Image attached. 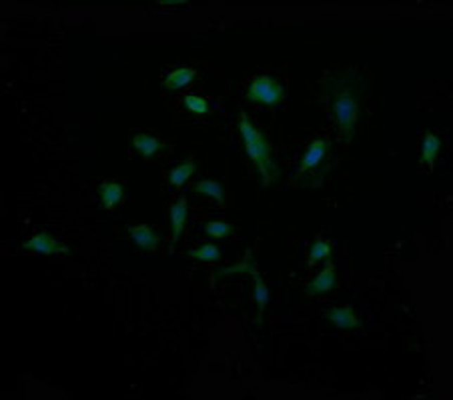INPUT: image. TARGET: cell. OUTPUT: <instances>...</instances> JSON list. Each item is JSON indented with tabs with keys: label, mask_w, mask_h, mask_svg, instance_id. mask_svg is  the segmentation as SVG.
Masks as SVG:
<instances>
[{
	"label": "cell",
	"mask_w": 453,
	"mask_h": 400,
	"mask_svg": "<svg viewBox=\"0 0 453 400\" xmlns=\"http://www.w3.org/2000/svg\"><path fill=\"white\" fill-rule=\"evenodd\" d=\"M25 250L28 252H37V254H68L70 248L58 240H54L53 236L44 231H40L39 234H34L32 238H28L27 243L23 245Z\"/></svg>",
	"instance_id": "5b68a950"
},
{
	"label": "cell",
	"mask_w": 453,
	"mask_h": 400,
	"mask_svg": "<svg viewBox=\"0 0 453 400\" xmlns=\"http://www.w3.org/2000/svg\"><path fill=\"white\" fill-rule=\"evenodd\" d=\"M321 89L325 101L329 104V112L335 120L341 138L345 142L353 141L357 122L361 117V103L367 89V77L357 68H347L341 72H333L321 80Z\"/></svg>",
	"instance_id": "6da1fadb"
},
{
	"label": "cell",
	"mask_w": 453,
	"mask_h": 400,
	"mask_svg": "<svg viewBox=\"0 0 453 400\" xmlns=\"http://www.w3.org/2000/svg\"><path fill=\"white\" fill-rule=\"evenodd\" d=\"M331 150V142L319 138L313 141L307 150L301 156L299 164H297V172H295V186L297 188H319L325 182V174H327V156Z\"/></svg>",
	"instance_id": "3957f363"
},
{
	"label": "cell",
	"mask_w": 453,
	"mask_h": 400,
	"mask_svg": "<svg viewBox=\"0 0 453 400\" xmlns=\"http://www.w3.org/2000/svg\"><path fill=\"white\" fill-rule=\"evenodd\" d=\"M257 269V262H255L253 254L247 252V257L237 262L235 266H226V269H221V271L215 272V278H221V276H226V274H249V272Z\"/></svg>",
	"instance_id": "ac0fdd59"
},
{
	"label": "cell",
	"mask_w": 453,
	"mask_h": 400,
	"mask_svg": "<svg viewBox=\"0 0 453 400\" xmlns=\"http://www.w3.org/2000/svg\"><path fill=\"white\" fill-rule=\"evenodd\" d=\"M129 236L134 240V245L139 246L141 250H157L160 243V236L157 234V231L153 226H147V224H136V226H129L127 228Z\"/></svg>",
	"instance_id": "8fae6325"
},
{
	"label": "cell",
	"mask_w": 453,
	"mask_h": 400,
	"mask_svg": "<svg viewBox=\"0 0 453 400\" xmlns=\"http://www.w3.org/2000/svg\"><path fill=\"white\" fill-rule=\"evenodd\" d=\"M197 77H199L197 68H191V66H177V68L167 72V77L162 78L160 86L167 89V91H179V89H185L187 84H191Z\"/></svg>",
	"instance_id": "9c48e42d"
},
{
	"label": "cell",
	"mask_w": 453,
	"mask_h": 400,
	"mask_svg": "<svg viewBox=\"0 0 453 400\" xmlns=\"http://www.w3.org/2000/svg\"><path fill=\"white\" fill-rule=\"evenodd\" d=\"M249 274L253 276V297H255V302H257V310H259V316H257V321H255V323H261L263 312H265L267 304H269V288H267L263 276L257 272V269H253Z\"/></svg>",
	"instance_id": "5bb4252c"
},
{
	"label": "cell",
	"mask_w": 453,
	"mask_h": 400,
	"mask_svg": "<svg viewBox=\"0 0 453 400\" xmlns=\"http://www.w3.org/2000/svg\"><path fill=\"white\" fill-rule=\"evenodd\" d=\"M440 150H441V138L435 134V132L427 130L426 134H423V141H421V156H419V160H421V162L431 170V168L435 167V160H438Z\"/></svg>",
	"instance_id": "4fadbf2b"
},
{
	"label": "cell",
	"mask_w": 453,
	"mask_h": 400,
	"mask_svg": "<svg viewBox=\"0 0 453 400\" xmlns=\"http://www.w3.org/2000/svg\"><path fill=\"white\" fill-rule=\"evenodd\" d=\"M125 194H127V188H125L122 182L108 179V181H105L98 186L96 196H98V202L105 210H115V208H119L122 205Z\"/></svg>",
	"instance_id": "52a82bcc"
},
{
	"label": "cell",
	"mask_w": 453,
	"mask_h": 400,
	"mask_svg": "<svg viewBox=\"0 0 453 400\" xmlns=\"http://www.w3.org/2000/svg\"><path fill=\"white\" fill-rule=\"evenodd\" d=\"M183 103H185V106H187L191 112H195V115H207V112H209V103H207L205 98H200V96L187 94V96L183 98Z\"/></svg>",
	"instance_id": "44dd1931"
},
{
	"label": "cell",
	"mask_w": 453,
	"mask_h": 400,
	"mask_svg": "<svg viewBox=\"0 0 453 400\" xmlns=\"http://www.w3.org/2000/svg\"><path fill=\"white\" fill-rule=\"evenodd\" d=\"M133 148H134V153L141 156V158L151 160V158H155V156L159 155L160 150L165 148V144H162L159 138L151 136V134L136 132V134L133 136Z\"/></svg>",
	"instance_id": "7c38bea8"
},
{
	"label": "cell",
	"mask_w": 453,
	"mask_h": 400,
	"mask_svg": "<svg viewBox=\"0 0 453 400\" xmlns=\"http://www.w3.org/2000/svg\"><path fill=\"white\" fill-rule=\"evenodd\" d=\"M325 318L339 330H359L363 323L353 307H335L325 312Z\"/></svg>",
	"instance_id": "8992f818"
},
{
	"label": "cell",
	"mask_w": 453,
	"mask_h": 400,
	"mask_svg": "<svg viewBox=\"0 0 453 400\" xmlns=\"http://www.w3.org/2000/svg\"><path fill=\"white\" fill-rule=\"evenodd\" d=\"M169 217H171V245H177L183 236V231H185V224H187V217H189V202L185 196H181L177 202H174L171 210H169Z\"/></svg>",
	"instance_id": "30bf717a"
},
{
	"label": "cell",
	"mask_w": 453,
	"mask_h": 400,
	"mask_svg": "<svg viewBox=\"0 0 453 400\" xmlns=\"http://www.w3.org/2000/svg\"><path fill=\"white\" fill-rule=\"evenodd\" d=\"M187 257L189 259L203 260V262L219 264V262H221V250L215 245H211V243H207V245H200L199 248H195V250H189Z\"/></svg>",
	"instance_id": "e0dca14e"
},
{
	"label": "cell",
	"mask_w": 453,
	"mask_h": 400,
	"mask_svg": "<svg viewBox=\"0 0 453 400\" xmlns=\"http://www.w3.org/2000/svg\"><path fill=\"white\" fill-rule=\"evenodd\" d=\"M331 257V245L327 240H315L309 248V266H313L319 260H327Z\"/></svg>",
	"instance_id": "ffe728a7"
},
{
	"label": "cell",
	"mask_w": 453,
	"mask_h": 400,
	"mask_svg": "<svg viewBox=\"0 0 453 400\" xmlns=\"http://www.w3.org/2000/svg\"><path fill=\"white\" fill-rule=\"evenodd\" d=\"M245 98L253 104H265L269 108H279L285 101V89L269 75L257 77L247 86Z\"/></svg>",
	"instance_id": "277c9868"
},
{
	"label": "cell",
	"mask_w": 453,
	"mask_h": 400,
	"mask_svg": "<svg viewBox=\"0 0 453 400\" xmlns=\"http://www.w3.org/2000/svg\"><path fill=\"white\" fill-rule=\"evenodd\" d=\"M195 193L211 196L219 207H225V188L219 181H199L195 184Z\"/></svg>",
	"instance_id": "2e32d148"
},
{
	"label": "cell",
	"mask_w": 453,
	"mask_h": 400,
	"mask_svg": "<svg viewBox=\"0 0 453 400\" xmlns=\"http://www.w3.org/2000/svg\"><path fill=\"white\" fill-rule=\"evenodd\" d=\"M237 127H239L241 138L245 142V150H247V156L253 160L255 168L263 181V186H271L275 182L279 181L281 170L277 167V162L273 160V155H271V146L267 142L265 134L261 132L259 129H255L253 122L249 120V117L245 112H241L237 117Z\"/></svg>",
	"instance_id": "7a4b0ae2"
},
{
	"label": "cell",
	"mask_w": 453,
	"mask_h": 400,
	"mask_svg": "<svg viewBox=\"0 0 453 400\" xmlns=\"http://www.w3.org/2000/svg\"><path fill=\"white\" fill-rule=\"evenodd\" d=\"M197 172V162L195 160H183L181 164H177V167L169 172V184L173 186V188H181V186H185V182L193 176Z\"/></svg>",
	"instance_id": "9a60e30c"
},
{
	"label": "cell",
	"mask_w": 453,
	"mask_h": 400,
	"mask_svg": "<svg viewBox=\"0 0 453 400\" xmlns=\"http://www.w3.org/2000/svg\"><path fill=\"white\" fill-rule=\"evenodd\" d=\"M160 6H189L187 2H179V0H165V2H159Z\"/></svg>",
	"instance_id": "7402d4cb"
},
{
	"label": "cell",
	"mask_w": 453,
	"mask_h": 400,
	"mask_svg": "<svg viewBox=\"0 0 453 400\" xmlns=\"http://www.w3.org/2000/svg\"><path fill=\"white\" fill-rule=\"evenodd\" d=\"M203 231L209 238H226L235 233V226L231 222H215L213 220V222H207Z\"/></svg>",
	"instance_id": "d6986e66"
},
{
	"label": "cell",
	"mask_w": 453,
	"mask_h": 400,
	"mask_svg": "<svg viewBox=\"0 0 453 400\" xmlns=\"http://www.w3.org/2000/svg\"><path fill=\"white\" fill-rule=\"evenodd\" d=\"M335 286H337V272H335V264L331 257L325 260V269L307 284L305 292L309 297H315V295H323V292H331Z\"/></svg>",
	"instance_id": "ba28073f"
}]
</instances>
